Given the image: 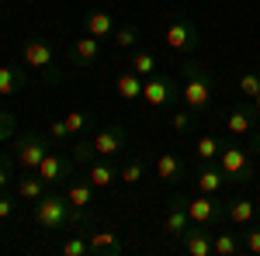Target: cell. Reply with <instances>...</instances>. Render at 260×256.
<instances>
[{
    "mask_svg": "<svg viewBox=\"0 0 260 256\" xmlns=\"http://www.w3.org/2000/svg\"><path fill=\"white\" fill-rule=\"evenodd\" d=\"M257 80H260V66H257Z\"/></svg>",
    "mask_w": 260,
    "mask_h": 256,
    "instance_id": "7bdbcfd3",
    "label": "cell"
},
{
    "mask_svg": "<svg viewBox=\"0 0 260 256\" xmlns=\"http://www.w3.org/2000/svg\"><path fill=\"white\" fill-rule=\"evenodd\" d=\"M66 201L73 204V211L87 215V211H90V204H94V184H90L87 177L66 180Z\"/></svg>",
    "mask_w": 260,
    "mask_h": 256,
    "instance_id": "2e32d148",
    "label": "cell"
},
{
    "mask_svg": "<svg viewBox=\"0 0 260 256\" xmlns=\"http://www.w3.org/2000/svg\"><path fill=\"white\" fill-rule=\"evenodd\" d=\"M253 153H257V156H260V128H257V132H253Z\"/></svg>",
    "mask_w": 260,
    "mask_h": 256,
    "instance_id": "ab89813d",
    "label": "cell"
},
{
    "mask_svg": "<svg viewBox=\"0 0 260 256\" xmlns=\"http://www.w3.org/2000/svg\"><path fill=\"white\" fill-rule=\"evenodd\" d=\"M163 42H167V49L174 52V56H191V52H198L201 49V31L194 18L191 14H174V18L167 21V28H163Z\"/></svg>",
    "mask_w": 260,
    "mask_h": 256,
    "instance_id": "3957f363",
    "label": "cell"
},
{
    "mask_svg": "<svg viewBox=\"0 0 260 256\" xmlns=\"http://www.w3.org/2000/svg\"><path fill=\"white\" fill-rule=\"evenodd\" d=\"M253 121H257V111H253V104H236L229 115H225V132L233 138H240V135H250L253 132Z\"/></svg>",
    "mask_w": 260,
    "mask_h": 256,
    "instance_id": "5bb4252c",
    "label": "cell"
},
{
    "mask_svg": "<svg viewBox=\"0 0 260 256\" xmlns=\"http://www.w3.org/2000/svg\"><path fill=\"white\" fill-rule=\"evenodd\" d=\"M90 142H94V156L118 159L121 153H125V145H128V132H125L121 125H104Z\"/></svg>",
    "mask_w": 260,
    "mask_h": 256,
    "instance_id": "30bf717a",
    "label": "cell"
},
{
    "mask_svg": "<svg viewBox=\"0 0 260 256\" xmlns=\"http://www.w3.org/2000/svg\"><path fill=\"white\" fill-rule=\"evenodd\" d=\"M59 253L62 256H87V253H90V246H87V232H83V236L66 239V242L59 246Z\"/></svg>",
    "mask_w": 260,
    "mask_h": 256,
    "instance_id": "4dcf8cb0",
    "label": "cell"
},
{
    "mask_svg": "<svg viewBox=\"0 0 260 256\" xmlns=\"http://www.w3.org/2000/svg\"><path fill=\"white\" fill-rule=\"evenodd\" d=\"M222 184H225V177H222L219 163L212 166V163H201L198 177H194V187H198V194H219Z\"/></svg>",
    "mask_w": 260,
    "mask_h": 256,
    "instance_id": "ffe728a7",
    "label": "cell"
},
{
    "mask_svg": "<svg viewBox=\"0 0 260 256\" xmlns=\"http://www.w3.org/2000/svg\"><path fill=\"white\" fill-rule=\"evenodd\" d=\"M225 204L229 201H219L215 194H198V197H187V215L194 225L215 229L219 222H225Z\"/></svg>",
    "mask_w": 260,
    "mask_h": 256,
    "instance_id": "ba28073f",
    "label": "cell"
},
{
    "mask_svg": "<svg viewBox=\"0 0 260 256\" xmlns=\"http://www.w3.org/2000/svg\"><path fill=\"white\" fill-rule=\"evenodd\" d=\"M52 149V138L49 135H39V132H24V135L14 138V163H18L24 173H35L39 163L49 156Z\"/></svg>",
    "mask_w": 260,
    "mask_h": 256,
    "instance_id": "5b68a950",
    "label": "cell"
},
{
    "mask_svg": "<svg viewBox=\"0 0 260 256\" xmlns=\"http://www.w3.org/2000/svg\"><path fill=\"white\" fill-rule=\"evenodd\" d=\"M45 180L39 177V173H24V177H18V184H14V194H18V201H39L42 194H45Z\"/></svg>",
    "mask_w": 260,
    "mask_h": 256,
    "instance_id": "7402d4cb",
    "label": "cell"
},
{
    "mask_svg": "<svg viewBox=\"0 0 260 256\" xmlns=\"http://www.w3.org/2000/svg\"><path fill=\"white\" fill-rule=\"evenodd\" d=\"M146 173H149V163H146L142 156H136V159H128V163L118 166V180L121 184H139Z\"/></svg>",
    "mask_w": 260,
    "mask_h": 256,
    "instance_id": "484cf974",
    "label": "cell"
},
{
    "mask_svg": "<svg viewBox=\"0 0 260 256\" xmlns=\"http://www.w3.org/2000/svg\"><path fill=\"white\" fill-rule=\"evenodd\" d=\"M21 59H24V66H35L39 73H45L49 83L59 80V69L52 66V62H56V45L49 39H28L21 45Z\"/></svg>",
    "mask_w": 260,
    "mask_h": 256,
    "instance_id": "8992f818",
    "label": "cell"
},
{
    "mask_svg": "<svg viewBox=\"0 0 260 256\" xmlns=\"http://www.w3.org/2000/svg\"><path fill=\"white\" fill-rule=\"evenodd\" d=\"M18 197V194H14ZM14 197L7 194V191H0V222H7V218L14 215V208H18V201H14Z\"/></svg>",
    "mask_w": 260,
    "mask_h": 256,
    "instance_id": "f35d334b",
    "label": "cell"
},
{
    "mask_svg": "<svg viewBox=\"0 0 260 256\" xmlns=\"http://www.w3.org/2000/svg\"><path fill=\"white\" fill-rule=\"evenodd\" d=\"M87 246L94 256H118L121 253V239L115 232H87Z\"/></svg>",
    "mask_w": 260,
    "mask_h": 256,
    "instance_id": "44dd1931",
    "label": "cell"
},
{
    "mask_svg": "<svg viewBox=\"0 0 260 256\" xmlns=\"http://www.w3.org/2000/svg\"><path fill=\"white\" fill-rule=\"evenodd\" d=\"M253 111H257V118H260V94L253 97Z\"/></svg>",
    "mask_w": 260,
    "mask_h": 256,
    "instance_id": "60d3db41",
    "label": "cell"
},
{
    "mask_svg": "<svg viewBox=\"0 0 260 256\" xmlns=\"http://www.w3.org/2000/svg\"><path fill=\"white\" fill-rule=\"evenodd\" d=\"M115 87H118L121 100H136V97H142V77L136 73V69H121L118 77H115Z\"/></svg>",
    "mask_w": 260,
    "mask_h": 256,
    "instance_id": "cb8c5ba5",
    "label": "cell"
},
{
    "mask_svg": "<svg viewBox=\"0 0 260 256\" xmlns=\"http://www.w3.org/2000/svg\"><path fill=\"white\" fill-rule=\"evenodd\" d=\"M24 4H39V0H24Z\"/></svg>",
    "mask_w": 260,
    "mask_h": 256,
    "instance_id": "b9f144b4",
    "label": "cell"
},
{
    "mask_svg": "<svg viewBox=\"0 0 260 256\" xmlns=\"http://www.w3.org/2000/svg\"><path fill=\"white\" fill-rule=\"evenodd\" d=\"M73 159H77V163H90V159H94V142H90V138H80V142L73 145Z\"/></svg>",
    "mask_w": 260,
    "mask_h": 256,
    "instance_id": "d590c367",
    "label": "cell"
},
{
    "mask_svg": "<svg viewBox=\"0 0 260 256\" xmlns=\"http://www.w3.org/2000/svg\"><path fill=\"white\" fill-rule=\"evenodd\" d=\"M212 239H215L212 229H205V225H194V222H191V229L180 236V249H184L187 256H212Z\"/></svg>",
    "mask_w": 260,
    "mask_h": 256,
    "instance_id": "7c38bea8",
    "label": "cell"
},
{
    "mask_svg": "<svg viewBox=\"0 0 260 256\" xmlns=\"http://www.w3.org/2000/svg\"><path fill=\"white\" fill-rule=\"evenodd\" d=\"M243 249L253 253V256H260V225H250V229L243 232Z\"/></svg>",
    "mask_w": 260,
    "mask_h": 256,
    "instance_id": "e575fe53",
    "label": "cell"
},
{
    "mask_svg": "<svg viewBox=\"0 0 260 256\" xmlns=\"http://www.w3.org/2000/svg\"><path fill=\"white\" fill-rule=\"evenodd\" d=\"M83 28H87V35H94V39H108V35L115 31V18H111L108 11H90V14L83 18Z\"/></svg>",
    "mask_w": 260,
    "mask_h": 256,
    "instance_id": "603a6c76",
    "label": "cell"
},
{
    "mask_svg": "<svg viewBox=\"0 0 260 256\" xmlns=\"http://www.w3.org/2000/svg\"><path fill=\"white\" fill-rule=\"evenodd\" d=\"M243 249V242L236 239V232H215L212 239V253L215 256H236Z\"/></svg>",
    "mask_w": 260,
    "mask_h": 256,
    "instance_id": "83f0119b",
    "label": "cell"
},
{
    "mask_svg": "<svg viewBox=\"0 0 260 256\" xmlns=\"http://www.w3.org/2000/svg\"><path fill=\"white\" fill-rule=\"evenodd\" d=\"M14 132H18V118H14L11 111H0V145H4V142H11Z\"/></svg>",
    "mask_w": 260,
    "mask_h": 256,
    "instance_id": "d6a6232c",
    "label": "cell"
},
{
    "mask_svg": "<svg viewBox=\"0 0 260 256\" xmlns=\"http://www.w3.org/2000/svg\"><path fill=\"white\" fill-rule=\"evenodd\" d=\"M222 153V142L215 135H198V142H194V156L201 159V163H215Z\"/></svg>",
    "mask_w": 260,
    "mask_h": 256,
    "instance_id": "4316f807",
    "label": "cell"
},
{
    "mask_svg": "<svg viewBox=\"0 0 260 256\" xmlns=\"http://www.w3.org/2000/svg\"><path fill=\"white\" fill-rule=\"evenodd\" d=\"M111 42H115L118 52H128V49H136V42H139V28H136V24H121V28L111 31Z\"/></svg>",
    "mask_w": 260,
    "mask_h": 256,
    "instance_id": "f546056e",
    "label": "cell"
},
{
    "mask_svg": "<svg viewBox=\"0 0 260 256\" xmlns=\"http://www.w3.org/2000/svg\"><path fill=\"white\" fill-rule=\"evenodd\" d=\"M142 100L146 107H167L177 100V80L170 73H153L142 80Z\"/></svg>",
    "mask_w": 260,
    "mask_h": 256,
    "instance_id": "9c48e42d",
    "label": "cell"
},
{
    "mask_svg": "<svg viewBox=\"0 0 260 256\" xmlns=\"http://www.w3.org/2000/svg\"><path fill=\"white\" fill-rule=\"evenodd\" d=\"M170 128H174V132H191V125H194V111H191V107H184V111H174V115H170Z\"/></svg>",
    "mask_w": 260,
    "mask_h": 256,
    "instance_id": "1f68e13d",
    "label": "cell"
},
{
    "mask_svg": "<svg viewBox=\"0 0 260 256\" xmlns=\"http://www.w3.org/2000/svg\"><path fill=\"white\" fill-rule=\"evenodd\" d=\"M66 128H70V135H80V132H87V128H90V125H94V111H87V107H77V111H70V115H66Z\"/></svg>",
    "mask_w": 260,
    "mask_h": 256,
    "instance_id": "f1b7e54d",
    "label": "cell"
},
{
    "mask_svg": "<svg viewBox=\"0 0 260 256\" xmlns=\"http://www.w3.org/2000/svg\"><path fill=\"white\" fill-rule=\"evenodd\" d=\"M31 218H35V225L45 229V232H62V229H70V225H87V215L73 211V204H70L66 194H59V191H45V194L35 201Z\"/></svg>",
    "mask_w": 260,
    "mask_h": 256,
    "instance_id": "6da1fadb",
    "label": "cell"
},
{
    "mask_svg": "<svg viewBox=\"0 0 260 256\" xmlns=\"http://www.w3.org/2000/svg\"><path fill=\"white\" fill-rule=\"evenodd\" d=\"M28 87V73L21 69V66H7V62H0V97H11V94H18Z\"/></svg>",
    "mask_w": 260,
    "mask_h": 256,
    "instance_id": "d6986e66",
    "label": "cell"
},
{
    "mask_svg": "<svg viewBox=\"0 0 260 256\" xmlns=\"http://www.w3.org/2000/svg\"><path fill=\"white\" fill-rule=\"evenodd\" d=\"M180 73H184V83H180L184 104H187L194 115H205V111L212 107V94H215V80H212V73H208V66L187 62Z\"/></svg>",
    "mask_w": 260,
    "mask_h": 256,
    "instance_id": "7a4b0ae2",
    "label": "cell"
},
{
    "mask_svg": "<svg viewBox=\"0 0 260 256\" xmlns=\"http://www.w3.org/2000/svg\"><path fill=\"white\" fill-rule=\"evenodd\" d=\"M153 170H156V177H160L163 184H170V187H180L184 177H187V166H184V159H180L177 153H160L156 163H153Z\"/></svg>",
    "mask_w": 260,
    "mask_h": 256,
    "instance_id": "4fadbf2b",
    "label": "cell"
},
{
    "mask_svg": "<svg viewBox=\"0 0 260 256\" xmlns=\"http://www.w3.org/2000/svg\"><path fill=\"white\" fill-rule=\"evenodd\" d=\"M240 94H243V97H250V100L260 94V80H257V73H243V77H240Z\"/></svg>",
    "mask_w": 260,
    "mask_h": 256,
    "instance_id": "836d02e7",
    "label": "cell"
},
{
    "mask_svg": "<svg viewBox=\"0 0 260 256\" xmlns=\"http://www.w3.org/2000/svg\"><path fill=\"white\" fill-rule=\"evenodd\" d=\"M257 215H260V204L250 197H229V204H225V222L236 225V229H246Z\"/></svg>",
    "mask_w": 260,
    "mask_h": 256,
    "instance_id": "9a60e30c",
    "label": "cell"
},
{
    "mask_svg": "<svg viewBox=\"0 0 260 256\" xmlns=\"http://www.w3.org/2000/svg\"><path fill=\"white\" fill-rule=\"evenodd\" d=\"M49 138H52L56 145L70 138V128H66V121H62V118H59V121H49Z\"/></svg>",
    "mask_w": 260,
    "mask_h": 256,
    "instance_id": "74e56055",
    "label": "cell"
},
{
    "mask_svg": "<svg viewBox=\"0 0 260 256\" xmlns=\"http://www.w3.org/2000/svg\"><path fill=\"white\" fill-rule=\"evenodd\" d=\"M11 180H14V163H11V156H0V191H7Z\"/></svg>",
    "mask_w": 260,
    "mask_h": 256,
    "instance_id": "8d00e7d4",
    "label": "cell"
},
{
    "mask_svg": "<svg viewBox=\"0 0 260 256\" xmlns=\"http://www.w3.org/2000/svg\"><path fill=\"white\" fill-rule=\"evenodd\" d=\"M35 173H39L45 184H66V180H73V173H77V159H73V153H66V149H59V145H52L49 156L39 163Z\"/></svg>",
    "mask_w": 260,
    "mask_h": 256,
    "instance_id": "52a82bcc",
    "label": "cell"
},
{
    "mask_svg": "<svg viewBox=\"0 0 260 256\" xmlns=\"http://www.w3.org/2000/svg\"><path fill=\"white\" fill-rule=\"evenodd\" d=\"M215 163H219L222 177L229 180V184H246V180H253V173H257L253 153L243 149V145H236V142H222V153H219Z\"/></svg>",
    "mask_w": 260,
    "mask_h": 256,
    "instance_id": "277c9868",
    "label": "cell"
},
{
    "mask_svg": "<svg viewBox=\"0 0 260 256\" xmlns=\"http://www.w3.org/2000/svg\"><path fill=\"white\" fill-rule=\"evenodd\" d=\"M128 69H136L142 80L153 77V73H160V59L149 52V49H136L132 56H128Z\"/></svg>",
    "mask_w": 260,
    "mask_h": 256,
    "instance_id": "d4e9b609",
    "label": "cell"
},
{
    "mask_svg": "<svg viewBox=\"0 0 260 256\" xmlns=\"http://www.w3.org/2000/svg\"><path fill=\"white\" fill-rule=\"evenodd\" d=\"M191 229V215H187V197L180 194H174L170 197V204H167V215H163V232L167 236H174V239H180L184 232Z\"/></svg>",
    "mask_w": 260,
    "mask_h": 256,
    "instance_id": "8fae6325",
    "label": "cell"
},
{
    "mask_svg": "<svg viewBox=\"0 0 260 256\" xmlns=\"http://www.w3.org/2000/svg\"><path fill=\"white\" fill-rule=\"evenodd\" d=\"M70 59H73V66H94L101 59V39H94V35L77 39L70 49Z\"/></svg>",
    "mask_w": 260,
    "mask_h": 256,
    "instance_id": "e0dca14e",
    "label": "cell"
},
{
    "mask_svg": "<svg viewBox=\"0 0 260 256\" xmlns=\"http://www.w3.org/2000/svg\"><path fill=\"white\" fill-rule=\"evenodd\" d=\"M87 180L94 184V191H108V187L118 180V163H115V159H101V163H90V170H87Z\"/></svg>",
    "mask_w": 260,
    "mask_h": 256,
    "instance_id": "ac0fdd59",
    "label": "cell"
}]
</instances>
